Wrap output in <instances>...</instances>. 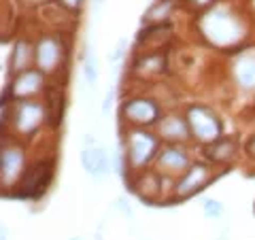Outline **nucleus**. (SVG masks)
Returning a JSON list of instances; mask_svg holds the SVG:
<instances>
[{
    "instance_id": "obj_1",
    "label": "nucleus",
    "mask_w": 255,
    "mask_h": 240,
    "mask_svg": "<svg viewBox=\"0 0 255 240\" xmlns=\"http://www.w3.org/2000/svg\"><path fill=\"white\" fill-rule=\"evenodd\" d=\"M202 34L209 38L213 45L228 47L234 45L243 38V26L232 13H228L226 9H213L202 17L200 21Z\"/></svg>"
},
{
    "instance_id": "obj_2",
    "label": "nucleus",
    "mask_w": 255,
    "mask_h": 240,
    "mask_svg": "<svg viewBox=\"0 0 255 240\" xmlns=\"http://www.w3.org/2000/svg\"><path fill=\"white\" fill-rule=\"evenodd\" d=\"M187 123H189V130H191V136L196 140L204 142V145H211V142L219 140L221 138V121L217 119V115L213 113L211 109L206 107H191L187 111Z\"/></svg>"
},
{
    "instance_id": "obj_3",
    "label": "nucleus",
    "mask_w": 255,
    "mask_h": 240,
    "mask_svg": "<svg viewBox=\"0 0 255 240\" xmlns=\"http://www.w3.org/2000/svg\"><path fill=\"white\" fill-rule=\"evenodd\" d=\"M159 149V138L145 130H134L128 134V162L132 168L147 166Z\"/></svg>"
},
{
    "instance_id": "obj_4",
    "label": "nucleus",
    "mask_w": 255,
    "mask_h": 240,
    "mask_svg": "<svg viewBox=\"0 0 255 240\" xmlns=\"http://www.w3.org/2000/svg\"><path fill=\"white\" fill-rule=\"evenodd\" d=\"M124 117L134 125H153L159 117V107L149 98H132L126 100Z\"/></svg>"
},
{
    "instance_id": "obj_5",
    "label": "nucleus",
    "mask_w": 255,
    "mask_h": 240,
    "mask_svg": "<svg viewBox=\"0 0 255 240\" xmlns=\"http://www.w3.org/2000/svg\"><path fill=\"white\" fill-rule=\"evenodd\" d=\"M209 181H211L209 166L194 164V166H189L187 170L183 172V177L179 179L177 185H174V194H177L179 198H189L191 194H196L198 189H202Z\"/></svg>"
},
{
    "instance_id": "obj_6",
    "label": "nucleus",
    "mask_w": 255,
    "mask_h": 240,
    "mask_svg": "<svg viewBox=\"0 0 255 240\" xmlns=\"http://www.w3.org/2000/svg\"><path fill=\"white\" fill-rule=\"evenodd\" d=\"M49 179H51V164L38 162L36 166H32L30 170L23 172L21 183H19L21 196H38V194H43L47 183H49Z\"/></svg>"
},
{
    "instance_id": "obj_7",
    "label": "nucleus",
    "mask_w": 255,
    "mask_h": 240,
    "mask_svg": "<svg viewBox=\"0 0 255 240\" xmlns=\"http://www.w3.org/2000/svg\"><path fill=\"white\" fill-rule=\"evenodd\" d=\"M81 166L92 179H105L109 174V155L105 147L92 142L81 151Z\"/></svg>"
},
{
    "instance_id": "obj_8",
    "label": "nucleus",
    "mask_w": 255,
    "mask_h": 240,
    "mask_svg": "<svg viewBox=\"0 0 255 240\" xmlns=\"http://www.w3.org/2000/svg\"><path fill=\"white\" fill-rule=\"evenodd\" d=\"M23 151L17 147L2 149V157H0V177H2V185H13L21 174H23Z\"/></svg>"
},
{
    "instance_id": "obj_9",
    "label": "nucleus",
    "mask_w": 255,
    "mask_h": 240,
    "mask_svg": "<svg viewBox=\"0 0 255 240\" xmlns=\"http://www.w3.org/2000/svg\"><path fill=\"white\" fill-rule=\"evenodd\" d=\"M34 58H36V64L43 73H53L62 60V45L55 41L53 36H45L36 45Z\"/></svg>"
},
{
    "instance_id": "obj_10",
    "label": "nucleus",
    "mask_w": 255,
    "mask_h": 240,
    "mask_svg": "<svg viewBox=\"0 0 255 240\" xmlns=\"http://www.w3.org/2000/svg\"><path fill=\"white\" fill-rule=\"evenodd\" d=\"M157 168L159 174H183L189 168V157L185 149L177 145H170L162 149V153L157 155Z\"/></svg>"
},
{
    "instance_id": "obj_11",
    "label": "nucleus",
    "mask_w": 255,
    "mask_h": 240,
    "mask_svg": "<svg viewBox=\"0 0 255 240\" xmlns=\"http://www.w3.org/2000/svg\"><path fill=\"white\" fill-rule=\"evenodd\" d=\"M45 119V107L38 102H21L15 113V125L21 134H32Z\"/></svg>"
},
{
    "instance_id": "obj_12",
    "label": "nucleus",
    "mask_w": 255,
    "mask_h": 240,
    "mask_svg": "<svg viewBox=\"0 0 255 240\" xmlns=\"http://www.w3.org/2000/svg\"><path fill=\"white\" fill-rule=\"evenodd\" d=\"M43 70H23V73H17L11 83V94L15 98H28V96L36 94L43 85Z\"/></svg>"
},
{
    "instance_id": "obj_13",
    "label": "nucleus",
    "mask_w": 255,
    "mask_h": 240,
    "mask_svg": "<svg viewBox=\"0 0 255 240\" xmlns=\"http://www.w3.org/2000/svg\"><path fill=\"white\" fill-rule=\"evenodd\" d=\"M157 134H159V138H164V140L179 142V140H185L187 136L191 134V130H189L187 119L177 117V115H170V117H166V119L159 121Z\"/></svg>"
},
{
    "instance_id": "obj_14",
    "label": "nucleus",
    "mask_w": 255,
    "mask_h": 240,
    "mask_svg": "<svg viewBox=\"0 0 255 240\" xmlns=\"http://www.w3.org/2000/svg\"><path fill=\"white\" fill-rule=\"evenodd\" d=\"M234 79L243 90H255V55L245 53L234 62Z\"/></svg>"
},
{
    "instance_id": "obj_15",
    "label": "nucleus",
    "mask_w": 255,
    "mask_h": 240,
    "mask_svg": "<svg viewBox=\"0 0 255 240\" xmlns=\"http://www.w3.org/2000/svg\"><path fill=\"white\" fill-rule=\"evenodd\" d=\"M236 153V145H234V140H230V138H219V140H215L211 142V145H206V157L213 159V162H228V159H232Z\"/></svg>"
},
{
    "instance_id": "obj_16",
    "label": "nucleus",
    "mask_w": 255,
    "mask_h": 240,
    "mask_svg": "<svg viewBox=\"0 0 255 240\" xmlns=\"http://www.w3.org/2000/svg\"><path fill=\"white\" fill-rule=\"evenodd\" d=\"M32 60V47L26 41L15 43L13 53H11V70L13 73H23L28 70V64Z\"/></svg>"
},
{
    "instance_id": "obj_17",
    "label": "nucleus",
    "mask_w": 255,
    "mask_h": 240,
    "mask_svg": "<svg viewBox=\"0 0 255 240\" xmlns=\"http://www.w3.org/2000/svg\"><path fill=\"white\" fill-rule=\"evenodd\" d=\"M83 77L90 87H96L98 83V60H96V53L92 49H87L85 60H83Z\"/></svg>"
},
{
    "instance_id": "obj_18",
    "label": "nucleus",
    "mask_w": 255,
    "mask_h": 240,
    "mask_svg": "<svg viewBox=\"0 0 255 240\" xmlns=\"http://www.w3.org/2000/svg\"><path fill=\"white\" fill-rule=\"evenodd\" d=\"M170 9H172V0H162V2L153 4V6H151V9L147 11L145 21H149V23H151V21H162V19L168 17Z\"/></svg>"
},
{
    "instance_id": "obj_19",
    "label": "nucleus",
    "mask_w": 255,
    "mask_h": 240,
    "mask_svg": "<svg viewBox=\"0 0 255 240\" xmlns=\"http://www.w3.org/2000/svg\"><path fill=\"white\" fill-rule=\"evenodd\" d=\"M164 66V60H162V55H147L145 60H142L140 64H136V70L138 73H159Z\"/></svg>"
},
{
    "instance_id": "obj_20",
    "label": "nucleus",
    "mask_w": 255,
    "mask_h": 240,
    "mask_svg": "<svg viewBox=\"0 0 255 240\" xmlns=\"http://www.w3.org/2000/svg\"><path fill=\"white\" fill-rule=\"evenodd\" d=\"M202 213H204V217H209V219H219L223 215V204L215 198H206L202 202Z\"/></svg>"
},
{
    "instance_id": "obj_21",
    "label": "nucleus",
    "mask_w": 255,
    "mask_h": 240,
    "mask_svg": "<svg viewBox=\"0 0 255 240\" xmlns=\"http://www.w3.org/2000/svg\"><path fill=\"white\" fill-rule=\"evenodd\" d=\"M126 51H128V38L124 36V38H119V41H117L115 51L109 55V62H111V64H117V62H119V60H122L124 55H126Z\"/></svg>"
},
{
    "instance_id": "obj_22",
    "label": "nucleus",
    "mask_w": 255,
    "mask_h": 240,
    "mask_svg": "<svg viewBox=\"0 0 255 240\" xmlns=\"http://www.w3.org/2000/svg\"><path fill=\"white\" fill-rule=\"evenodd\" d=\"M113 98H115V90L111 87V90L107 92V96H105V102H102V113H109V111H111V105H113Z\"/></svg>"
},
{
    "instance_id": "obj_23",
    "label": "nucleus",
    "mask_w": 255,
    "mask_h": 240,
    "mask_svg": "<svg viewBox=\"0 0 255 240\" xmlns=\"http://www.w3.org/2000/svg\"><path fill=\"white\" fill-rule=\"evenodd\" d=\"M60 2H62L64 6H68V9H79L83 0H60Z\"/></svg>"
},
{
    "instance_id": "obj_24",
    "label": "nucleus",
    "mask_w": 255,
    "mask_h": 240,
    "mask_svg": "<svg viewBox=\"0 0 255 240\" xmlns=\"http://www.w3.org/2000/svg\"><path fill=\"white\" fill-rule=\"evenodd\" d=\"M117 206L128 215V217H132V209H130V206H126V200H117Z\"/></svg>"
},
{
    "instance_id": "obj_25",
    "label": "nucleus",
    "mask_w": 255,
    "mask_h": 240,
    "mask_svg": "<svg viewBox=\"0 0 255 240\" xmlns=\"http://www.w3.org/2000/svg\"><path fill=\"white\" fill-rule=\"evenodd\" d=\"M247 153H249L251 157H255V136H253L249 142H247Z\"/></svg>"
},
{
    "instance_id": "obj_26",
    "label": "nucleus",
    "mask_w": 255,
    "mask_h": 240,
    "mask_svg": "<svg viewBox=\"0 0 255 240\" xmlns=\"http://www.w3.org/2000/svg\"><path fill=\"white\" fill-rule=\"evenodd\" d=\"M211 0H189V4H194V6H206Z\"/></svg>"
},
{
    "instance_id": "obj_27",
    "label": "nucleus",
    "mask_w": 255,
    "mask_h": 240,
    "mask_svg": "<svg viewBox=\"0 0 255 240\" xmlns=\"http://www.w3.org/2000/svg\"><path fill=\"white\" fill-rule=\"evenodd\" d=\"M105 2H107V0H96V4H98V6H100V4H105Z\"/></svg>"
},
{
    "instance_id": "obj_28",
    "label": "nucleus",
    "mask_w": 255,
    "mask_h": 240,
    "mask_svg": "<svg viewBox=\"0 0 255 240\" xmlns=\"http://www.w3.org/2000/svg\"><path fill=\"white\" fill-rule=\"evenodd\" d=\"M73 240H83V238H81V236H75V238H73Z\"/></svg>"
}]
</instances>
